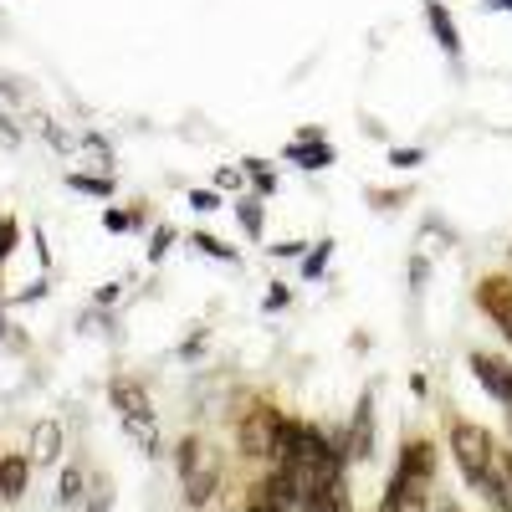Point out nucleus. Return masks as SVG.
Here are the masks:
<instances>
[{
  "instance_id": "2",
  "label": "nucleus",
  "mask_w": 512,
  "mask_h": 512,
  "mask_svg": "<svg viewBox=\"0 0 512 512\" xmlns=\"http://www.w3.org/2000/svg\"><path fill=\"white\" fill-rule=\"evenodd\" d=\"M113 405H118V415H123V425H128V436H134L149 456H159V431H154V410H149L144 384L118 379V384H113Z\"/></svg>"
},
{
  "instance_id": "7",
  "label": "nucleus",
  "mask_w": 512,
  "mask_h": 512,
  "mask_svg": "<svg viewBox=\"0 0 512 512\" xmlns=\"http://www.w3.org/2000/svg\"><path fill=\"white\" fill-rule=\"evenodd\" d=\"M374 451V395L359 400L354 425H349V456H369Z\"/></svg>"
},
{
  "instance_id": "14",
  "label": "nucleus",
  "mask_w": 512,
  "mask_h": 512,
  "mask_svg": "<svg viewBox=\"0 0 512 512\" xmlns=\"http://www.w3.org/2000/svg\"><path fill=\"white\" fill-rule=\"evenodd\" d=\"M246 512H287L272 492H267V482L262 487H251V497H246Z\"/></svg>"
},
{
  "instance_id": "20",
  "label": "nucleus",
  "mask_w": 512,
  "mask_h": 512,
  "mask_svg": "<svg viewBox=\"0 0 512 512\" xmlns=\"http://www.w3.org/2000/svg\"><path fill=\"white\" fill-rule=\"evenodd\" d=\"M390 164H400V169H415V164H420V149H395V154H390Z\"/></svg>"
},
{
  "instance_id": "25",
  "label": "nucleus",
  "mask_w": 512,
  "mask_h": 512,
  "mask_svg": "<svg viewBox=\"0 0 512 512\" xmlns=\"http://www.w3.org/2000/svg\"><path fill=\"white\" fill-rule=\"evenodd\" d=\"M507 482H512V451H507Z\"/></svg>"
},
{
  "instance_id": "17",
  "label": "nucleus",
  "mask_w": 512,
  "mask_h": 512,
  "mask_svg": "<svg viewBox=\"0 0 512 512\" xmlns=\"http://www.w3.org/2000/svg\"><path fill=\"white\" fill-rule=\"evenodd\" d=\"M16 251V221H0V262Z\"/></svg>"
},
{
  "instance_id": "12",
  "label": "nucleus",
  "mask_w": 512,
  "mask_h": 512,
  "mask_svg": "<svg viewBox=\"0 0 512 512\" xmlns=\"http://www.w3.org/2000/svg\"><path fill=\"white\" fill-rule=\"evenodd\" d=\"M62 451V425L57 420H41L36 431H31V461H57Z\"/></svg>"
},
{
  "instance_id": "22",
  "label": "nucleus",
  "mask_w": 512,
  "mask_h": 512,
  "mask_svg": "<svg viewBox=\"0 0 512 512\" xmlns=\"http://www.w3.org/2000/svg\"><path fill=\"white\" fill-rule=\"evenodd\" d=\"M190 205H195V210H216V205H221V195H210V190H195V195H190Z\"/></svg>"
},
{
  "instance_id": "8",
  "label": "nucleus",
  "mask_w": 512,
  "mask_h": 512,
  "mask_svg": "<svg viewBox=\"0 0 512 512\" xmlns=\"http://www.w3.org/2000/svg\"><path fill=\"white\" fill-rule=\"evenodd\" d=\"M472 369H477V379L487 384V390H492L502 405H512V369H502V364L487 359V354H472Z\"/></svg>"
},
{
  "instance_id": "4",
  "label": "nucleus",
  "mask_w": 512,
  "mask_h": 512,
  "mask_svg": "<svg viewBox=\"0 0 512 512\" xmlns=\"http://www.w3.org/2000/svg\"><path fill=\"white\" fill-rule=\"evenodd\" d=\"M379 512H425V482L395 472L390 477V492H384V502H379Z\"/></svg>"
},
{
  "instance_id": "6",
  "label": "nucleus",
  "mask_w": 512,
  "mask_h": 512,
  "mask_svg": "<svg viewBox=\"0 0 512 512\" xmlns=\"http://www.w3.org/2000/svg\"><path fill=\"white\" fill-rule=\"evenodd\" d=\"M395 472L431 482V472H436V446H431V441H405V451H400V466H395Z\"/></svg>"
},
{
  "instance_id": "11",
  "label": "nucleus",
  "mask_w": 512,
  "mask_h": 512,
  "mask_svg": "<svg viewBox=\"0 0 512 512\" xmlns=\"http://www.w3.org/2000/svg\"><path fill=\"white\" fill-rule=\"evenodd\" d=\"M26 477H31V461L26 456H6V461H0V497L16 502L26 492Z\"/></svg>"
},
{
  "instance_id": "5",
  "label": "nucleus",
  "mask_w": 512,
  "mask_h": 512,
  "mask_svg": "<svg viewBox=\"0 0 512 512\" xmlns=\"http://www.w3.org/2000/svg\"><path fill=\"white\" fill-rule=\"evenodd\" d=\"M477 303H482V308H487V318L502 328V323L512 318V282H507V277H482Z\"/></svg>"
},
{
  "instance_id": "23",
  "label": "nucleus",
  "mask_w": 512,
  "mask_h": 512,
  "mask_svg": "<svg viewBox=\"0 0 512 512\" xmlns=\"http://www.w3.org/2000/svg\"><path fill=\"white\" fill-rule=\"evenodd\" d=\"M492 6H497V11H512V0H492Z\"/></svg>"
},
{
  "instance_id": "18",
  "label": "nucleus",
  "mask_w": 512,
  "mask_h": 512,
  "mask_svg": "<svg viewBox=\"0 0 512 512\" xmlns=\"http://www.w3.org/2000/svg\"><path fill=\"white\" fill-rule=\"evenodd\" d=\"M323 262H328V241H318V251L308 256V267H303V277H318V272H323Z\"/></svg>"
},
{
  "instance_id": "1",
  "label": "nucleus",
  "mask_w": 512,
  "mask_h": 512,
  "mask_svg": "<svg viewBox=\"0 0 512 512\" xmlns=\"http://www.w3.org/2000/svg\"><path fill=\"white\" fill-rule=\"evenodd\" d=\"M175 466H180V482H185V502H190V507H205L210 497H216V487H221V466H216V456H210L195 436L180 441Z\"/></svg>"
},
{
  "instance_id": "10",
  "label": "nucleus",
  "mask_w": 512,
  "mask_h": 512,
  "mask_svg": "<svg viewBox=\"0 0 512 512\" xmlns=\"http://www.w3.org/2000/svg\"><path fill=\"white\" fill-rule=\"evenodd\" d=\"M287 159H297L303 169H323V164H333V149H328L318 134H303V139H292Z\"/></svg>"
},
{
  "instance_id": "21",
  "label": "nucleus",
  "mask_w": 512,
  "mask_h": 512,
  "mask_svg": "<svg viewBox=\"0 0 512 512\" xmlns=\"http://www.w3.org/2000/svg\"><path fill=\"white\" fill-rule=\"evenodd\" d=\"M77 190H93V195H108V180H88V175H72Z\"/></svg>"
},
{
  "instance_id": "19",
  "label": "nucleus",
  "mask_w": 512,
  "mask_h": 512,
  "mask_svg": "<svg viewBox=\"0 0 512 512\" xmlns=\"http://www.w3.org/2000/svg\"><path fill=\"white\" fill-rule=\"evenodd\" d=\"M139 216H128V210H108V231H128Z\"/></svg>"
},
{
  "instance_id": "3",
  "label": "nucleus",
  "mask_w": 512,
  "mask_h": 512,
  "mask_svg": "<svg viewBox=\"0 0 512 512\" xmlns=\"http://www.w3.org/2000/svg\"><path fill=\"white\" fill-rule=\"evenodd\" d=\"M277 431H282V415H277L272 405H251V410L241 415V425H236V446H241V456H251V461H272Z\"/></svg>"
},
{
  "instance_id": "24",
  "label": "nucleus",
  "mask_w": 512,
  "mask_h": 512,
  "mask_svg": "<svg viewBox=\"0 0 512 512\" xmlns=\"http://www.w3.org/2000/svg\"><path fill=\"white\" fill-rule=\"evenodd\" d=\"M502 333H507V344H512V318H507V323H502Z\"/></svg>"
},
{
  "instance_id": "16",
  "label": "nucleus",
  "mask_w": 512,
  "mask_h": 512,
  "mask_svg": "<svg viewBox=\"0 0 512 512\" xmlns=\"http://www.w3.org/2000/svg\"><path fill=\"white\" fill-rule=\"evenodd\" d=\"M77 497H82V472L67 466V472H62V502H77Z\"/></svg>"
},
{
  "instance_id": "15",
  "label": "nucleus",
  "mask_w": 512,
  "mask_h": 512,
  "mask_svg": "<svg viewBox=\"0 0 512 512\" xmlns=\"http://www.w3.org/2000/svg\"><path fill=\"white\" fill-rule=\"evenodd\" d=\"M195 246H200V251H205V256H221V262H236V251H231V246H221V241H216V236H205V231H200V236H195Z\"/></svg>"
},
{
  "instance_id": "13",
  "label": "nucleus",
  "mask_w": 512,
  "mask_h": 512,
  "mask_svg": "<svg viewBox=\"0 0 512 512\" xmlns=\"http://www.w3.org/2000/svg\"><path fill=\"white\" fill-rule=\"evenodd\" d=\"M236 216H241V231H246V236H262L267 216H262V205H256V195H246V200L236 205Z\"/></svg>"
},
{
  "instance_id": "9",
  "label": "nucleus",
  "mask_w": 512,
  "mask_h": 512,
  "mask_svg": "<svg viewBox=\"0 0 512 512\" xmlns=\"http://www.w3.org/2000/svg\"><path fill=\"white\" fill-rule=\"evenodd\" d=\"M425 21H431V31H436V41H441V52H446V57H461V36H456L451 11L441 6V0H425Z\"/></svg>"
}]
</instances>
